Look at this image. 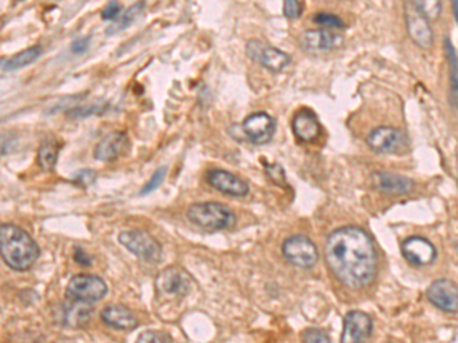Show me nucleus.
<instances>
[{
  "label": "nucleus",
  "mask_w": 458,
  "mask_h": 343,
  "mask_svg": "<svg viewBox=\"0 0 458 343\" xmlns=\"http://www.w3.org/2000/svg\"><path fill=\"white\" fill-rule=\"evenodd\" d=\"M326 261L337 280L352 290L364 289L377 273L374 241L357 226H344L332 232L326 242Z\"/></svg>",
  "instance_id": "obj_1"
},
{
  "label": "nucleus",
  "mask_w": 458,
  "mask_h": 343,
  "mask_svg": "<svg viewBox=\"0 0 458 343\" xmlns=\"http://www.w3.org/2000/svg\"><path fill=\"white\" fill-rule=\"evenodd\" d=\"M39 255L37 242L28 232L11 223L0 225V257L9 269L26 272L36 264Z\"/></svg>",
  "instance_id": "obj_2"
},
{
  "label": "nucleus",
  "mask_w": 458,
  "mask_h": 343,
  "mask_svg": "<svg viewBox=\"0 0 458 343\" xmlns=\"http://www.w3.org/2000/svg\"><path fill=\"white\" fill-rule=\"evenodd\" d=\"M188 218L193 225L206 230H225L236 223V215L231 209L217 202L191 205L188 209Z\"/></svg>",
  "instance_id": "obj_3"
},
{
  "label": "nucleus",
  "mask_w": 458,
  "mask_h": 343,
  "mask_svg": "<svg viewBox=\"0 0 458 343\" xmlns=\"http://www.w3.org/2000/svg\"><path fill=\"white\" fill-rule=\"evenodd\" d=\"M119 242L124 246L133 255H136L139 260L156 264L162 258V246L161 242L151 237L144 230H122L119 237Z\"/></svg>",
  "instance_id": "obj_4"
},
{
  "label": "nucleus",
  "mask_w": 458,
  "mask_h": 343,
  "mask_svg": "<svg viewBox=\"0 0 458 343\" xmlns=\"http://www.w3.org/2000/svg\"><path fill=\"white\" fill-rule=\"evenodd\" d=\"M66 295L69 300L94 304L107 295V284L95 275H75L66 287Z\"/></svg>",
  "instance_id": "obj_5"
},
{
  "label": "nucleus",
  "mask_w": 458,
  "mask_h": 343,
  "mask_svg": "<svg viewBox=\"0 0 458 343\" xmlns=\"http://www.w3.org/2000/svg\"><path fill=\"white\" fill-rule=\"evenodd\" d=\"M283 255L301 269H310L317 264L319 253L315 242L306 235H292L283 242Z\"/></svg>",
  "instance_id": "obj_6"
},
{
  "label": "nucleus",
  "mask_w": 458,
  "mask_h": 343,
  "mask_svg": "<svg viewBox=\"0 0 458 343\" xmlns=\"http://www.w3.org/2000/svg\"><path fill=\"white\" fill-rule=\"evenodd\" d=\"M367 145L379 154H399L408 148V140L404 131L394 127H376L368 133Z\"/></svg>",
  "instance_id": "obj_7"
},
{
  "label": "nucleus",
  "mask_w": 458,
  "mask_h": 343,
  "mask_svg": "<svg viewBox=\"0 0 458 343\" xmlns=\"http://www.w3.org/2000/svg\"><path fill=\"white\" fill-rule=\"evenodd\" d=\"M247 52L254 61L274 73L284 71L290 64L289 53L275 46H271V44H266L262 40H249L247 44Z\"/></svg>",
  "instance_id": "obj_8"
},
{
  "label": "nucleus",
  "mask_w": 458,
  "mask_h": 343,
  "mask_svg": "<svg viewBox=\"0 0 458 343\" xmlns=\"http://www.w3.org/2000/svg\"><path fill=\"white\" fill-rule=\"evenodd\" d=\"M193 276L185 269L166 267L156 278V289L164 296H185L193 289Z\"/></svg>",
  "instance_id": "obj_9"
},
{
  "label": "nucleus",
  "mask_w": 458,
  "mask_h": 343,
  "mask_svg": "<svg viewBox=\"0 0 458 343\" xmlns=\"http://www.w3.org/2000/svg\"><path fill=\"white\" fill-rule=\"evenodd\" d=\"M244 136L255 145L267 143L275 135L277 123L275 119L266 112H257L249 115L242 124Z\"/></svg>",
  "instance_id": "obj_10"
},
{
  "label": "nucleus",
  "mask_w": 458,
  "mask_h": 343,
  "mask_svg": "<svg viewBox=\"0 0 458 343\" xmlns=\"http://www.w3.org/2000/svg\"><path fill=\"white\" fill-rule=\"evenodd\" d=\"M373 320L367 313L353 309L344 317L341 343H364L372 336Z\"/></svg>",
  "instance_id": "obj_11"
},
{
  "label": "nucleus",
  "mask_w": 458,
  "mask_h": 343,
  "mask_svg": "<svg viewBox=\"0 0 458 343\" xmlns=\"http://www.w3.org/2000/svg\"><path fill=\"white\" fill-rule=\"evenodd\" d=\"M301 48L309 52H329L342 46L344 39L332 29H309L299 37Z\"/></svg>",
  "instance_id": "obj_12"
},
{
  "label": "nucleus",
  "mask_w": 458,
  "mask_h": 343,
  "mask_svg": "<svg viewBox=\"0 0 458 343\" xmlns=\"http://www.w3.org/2000/svg\"><path fill=\"white\" fill-rule=\"evenodd\" d=\"M428 301L442 312L455 313L458 309V290L457 284L451 280L434 281L427 292Z\"/></svg>",
  "instance_id": "obj_13"
},
{
  "label": "nucleus",
  "mask_w": 458,
  "mask_h": 343,
  "mask_svg": "<svg viewBox=\"0 0 458 343\" xmlns=\"http://www.w3.org/2000/svg\"><path fill=\"white\" fill-rule=\"evenodd\" d=\"M402 255L404 258L417 267L429 265L437 258V250L434 245L423 237H409L402 242Z\"/></svg>",
  "instance_id": "obj_14"
},
{
  "label": "nucleus",
  "mask_w": 458,
  "mask_h": 343,
  "mask_svg": "<svg viewBox=\"0 0 458 343\" xmlns=\"http://www.w3.org/2000/svg\"><path fill=\"white\" fill-rule=\"evenodd\" d=\"M405 20L412 41L423 49L431 48L434 43V32L429 25V20L419 13L412 2L405 5Z\"/></svg>",
  "instance_id": "obj_15"
},
{
  "label": "nucleus",
  "mask_w": 458,
  "mask_h": 343,
  "mask_svg": "<svg viewBox=\"0 0 458 343\" xmlns=\"http://www.w3.org/2000/svg\"><path fill=\"white\" fill-rule=\"evenodd\" d=\"M206 182L214 190L232 197H247L249 194V185L237 174L225 170H209L206 173Z\"/></svg>",
  "instance_id": "obj_16"
},
{
  "label": "nucleus",
  "mask_w": 458,
  "mask_h": 343,
  "mask_svg": "<svg viewBox=\"0 0 458 343\" xmlns=\"http://www.w3.org/2000/svg\"><path fill=\"white\" fill-rule=\"evenodd\" d=\"M372 183L377 191L393 195H404L414 190V182L409 177L388 171H374L372 174Z\"/></svg>",
  "instance_id": "obj_17"
},
{
  "label": "nucleus",
  "mask_w": 458,
  "mask_h": 343,
  "mask_svg": "<svg viewBox=\"0 0 458 343\" xmlns=\"http://www.w3.org/2000/svg\"><path fill=\"white\" fill-rule=\"evenodd\" d=\"M130 147V142L126 133L122 131H114L103 138L98 142V145L95 147L94 156L98 160L103 162H111L116 160L119 156H122Z\"/></svg>",
  "instance_id": "obj_18"
},
{
  "label": "nucleus",
  "mask_w": 458,
  "mask_h": 343,
  "mask_svg": "<svg viewBox=\"0 0 458 343\" xmlns=\"http://www.w3.org/2000/svg\"><path fill=\"white\" fill-rule=\"evenodd\" d=\"M101 320L110 327L119 331H131L138 327V317L135 313L122 305H109L101 312Z\"/></svg>",
  "instance_id": "obj_19"
},
{
  "label": "nucleus",
  "mask_w": 458,
  "mask_h": 343,
  "mask_svg": "<svg viewBox=\"0 0 458 343\" xmlns=\"http://www.w3.org/2000/svg\"><path fill=\"white\" fill-rule=\"evenodd\" d=\"M292 130L295 136L304 142H314L319 136L318 116L309 108H301L292 119Z\"/></svg>",
  "instance_id": "obj_20"
},
{
  "label": "nucleus",
  "mask_w": 458,
  "mask_h": 343,
  "mask_svg": "<svg viewBox=\"0 0 458 343\" xmlns=\"http://www.w3.org/2000/svg\"><path fill=\"white\" fill-rule=\"evenodd\" d=\"M92 304L69 300L63 307V324L72 328L83 327L89 322V319L92 317Z\"/></svg>",
  "instance_id": "obj_21"
},
{
  "label": "nucleus",
  "mask_w": 458,
  "mask_h": 343,
  "mask_svg": "<svg viewBox=\"0 0 458 343\" xmlns=\"http://www.w3.org/2000/svg\"><path fill=\"white\" fill-rule=\"evenodd\" d=\"M40 53H41V48L40 46H31V48H28L25 51H21V52L13 55V57H9V58H5V60L0 61V68H2L4 71L21 69V68H25V66L34 63L40 57Z\"/></svg>",
  "instance_id": "obj_22"
},
{
  "label": "nucleus",
  "mask_w": 458,
  "mask_h": 343,
  "mask_svg": "<svg viewBox=\"0 0 458 343\" xmlns=\"http://www.w3.org/2000/svg\"><path fill=\"white\" fill-rule=\"evenodd\" d=\"M144 9H145L144 2H138L135 5L129 6L126 11H122V14L106 29V34L115 36V34H118V32L127 29L133 24V21H135L144 13Z\"/></svg>",
  "instance_id": "obj_23"
},
{
  "label": "nucleus",
  "mask_w": 458,
  "mask_h": 343,
  "mask_svg": "<svg viewBox=\"0 0 458 343\" xmlns=\"http://www.w3.org/2000/svg\"><path fill=\"white\" fill-rule=\"evenodd\" d=\"M60 147L55 140H44L37 153V162L43 171H52L59 159Z\"/></svg>",
  "instance_id": "obj_24"
},
{
  "label": "nucleus",
  "mask_w": 458,
  "mask_h": 343,
  "mask_svg": "<svg viewBox=\"0 0 458 343\" xmlns=\"http://www.w3.org/2000/svg\"><path fill=\"white\" fill-rule=\"evenodd\" d=\"M444 48L446 53H448L449 64H451V87H452V106L454 108L457 107V53L452 46V43L449 39L444 40Z\"/></svg>",
  "instance_id": "obj_25"
},
{
  "label": "nucleus",
  "mask_w": 458,
  "mask_h": 343,
  "mask_svg": "<svg viewBox=\"0 0 458 343\" xmlns=\"http://www.w3.org/2000/svg\"><path fill=\"white\" fill-rule=\"evenodd\" d=\"M314 21L321 26H326V29H342L345 28V21L338 17L337 14H332V13H318L314 17Z\"/></svg>",
  "instance_id": "obj_26"
},
{
  "label": "nucleus",
  "mask_w": 458,
  "mask_h": 343,
  "mask_svg": "<svg viewBox=\"0 0 458 343\" xmlns=\"http://www.w3.org/2000/svg\"><path fill=\"white\" fill-rule=\"evenodd\" d=\"M19 136L14 133H0V156L13 153L19 148Z\"/></svg>",
  "instance_id": "obj_27"
},
{
  "label": "nucleus",
  "mask_w": 458,
  "mask_h": 343,
  "mask_svg": "<svg viewBox=\"0 0 458 343\" xmlns=\"http://www.w3.org/2000/svg\"><path fill=\"white\" fill-rule=\"evenodd\" d=\"M412 5H414V8L419 11V13L423 17H427L428 20L437 19L442 11L440 2H412Z\"/></svg>",
  "instance_id": "obj_28"
},
{
  "label": "nucleus",
  "mask_w": 458,
  "mask_h": 343,
  "mask_svg": "<svg viewBox=\"0 0 458 343\" xmlns=\"http://www.w3.org/2000/svg\"><path fill=\"white\" fill-rule=\"evenodd\" d=\"M304 343H332L330 336L322 329L317 328H307L303 334H301Z\"/></svg>",
  "instance_id": "obj_29"
},
{
  "label": "nucleus",
  "mask_w": 458,
  "mask_h": 343,
  "mask_svg": "<svg viewBox=\"0 0 458 343\" xmlns=\"http://www.w3.org/2000/svg\"><path fill=\"white\" fill-rule=\"evenodd\" d=\"M165 174H166V168H165V167H162V168H159L158 171H156V173L151 175V179L144 185V188L141 190V195L150 194V193H153L154 190H158V188L162 185L164 179H165Z\"/></svg>",
  "instance_id": "obj_30"
},
{
  "label": "nucleus",
  "mask_w": 458,
  "mask_h": 343,
  "mask_svg": "<svg viewBox=\"0 0 458 343\" xmlns=\"http://www.w3.org/2000/svg\"><path fill=\"white\" fill-rule=\"evenodd\" d=\"M303 9H304V5L298 2V0H286L283 5L284 16L287 19H298L301 14H303Z\"/></svg>",
  "instance_id": "obj_31"
},
{
  "label": "nucleus",
  "mask_w": 458,
  "mask_h": 343,
  "mask_svg": "<svg viewBox=\"0 0 458 343\" xmlns=\"http://www.w3.org/2000/svg\"><path fill=\"white\" fill-rule=\"evenodd\" d=\"M74 180L81 186H91L96 180V173L94 170H81L75 174Z\"/></svg>",
  "instance_id": "obj_32"
},
{
  "label": "nucleus",
  "mask_w": 458,
  "mask_h": 343,
  "mask_svg": "<svg viewBox=\"0 0 458 343\" xmlns=\"http://www.w3.org/2000/svg\"><path fill=\"white\" fill-rule=\"evenodd\" d=\"M121 11H122V5L119 2H110L104 6L101 17L104 20H116L121 14Z\"/></svg>",
  "instance_id": "obj_33"
},
{
  "label": "nucleus",
  "mask_w": 458,
  "mask_h": 343,
  "mask_svg": "<svg viewBox=\"0 0 458 343\" xmlns=\"http://www.w3.org/2000/svg\"><path fill=\"white\" fill-rule=\"evenodd\" d=\"M136 343H166V340L165 336L158 331H145L138 337Z\"/></svg>",
  "instance_id": "obj_34"
},
{
  "label": "nucleus",
  "mask_w": 458,
  "mask_h": 343,
  "mask_svg": "<svg viewBox=\"0 0 458 343\" xmlns=\"http://www.w3.org/2000/svg\"><path fill=\"white\" fill-rule=\"evenodd\" d=\"M99 110V106H89V107H78V108H72L69 110V116L72 118H84V116H91L94 113H96Z\"/></svg>",
  "instance_id": "obj_35"
},
{
  "label": "nucleus",
  "mask_w": 458,
  "mask_h": 343,
  "mask_svg": "<svg viewBox=\"0 0 458 343\" xmlns=\"http://www.w3.org/2000/svg\"><path fill=\"white\" fill-rule=\"evenodd\" d=\"M89 44H91V39L89 37H80L74 40V43L71 44V51L75 55H81L89 49Z\"/></svg>",
  "instance_id": "obj_36"
},
{
  "label": "nucleus",
  "mask_w": 458,
  "mask_h": 343,
  "mask_svg": "<svg viewBox=\"0 0 458 343\" xmlns=\"http://www.w3.org/2000/svg\"><path fill=\"white\" fill-rule=\"evenodd\" d=\"M74 258L78 264H81V265H89L91 264V258H89L87 253L81 249V247H76L75 249V253H74Z\"/></svg>",
  "instance_id": "obj_37"
},
{
  "label": "nucleus",
  "mask_w": 458,
  "mask_h": 343,
  "mask_svg": "<svg viewBox=\"0 0 458 343\" xmlns=\"http://www.w3.org/2000/svg\"><path fill=\"white\" fill-rule=\"evenodd\" d=\"M457 6H458V4H457V2H452V9H454V17H455V20H457Z\"/></svg>",
  "instance_id": "obj_38"
},
{
  "label": "nucleus",
  "mask_w": 458,
  "mask_h": 343,
  "mask_svg": "<svg viewBox=\"0 0 458 343\" xmlns=\"http://www.w3.org/2000/svg\"><path fill=\"white\" fill-rule=\"evenodd\" d=\"M2 24H4V21H2V20H0V28H2Z\"/></svg>",
  "instance_id": "obj_39"
}]
</instances>
